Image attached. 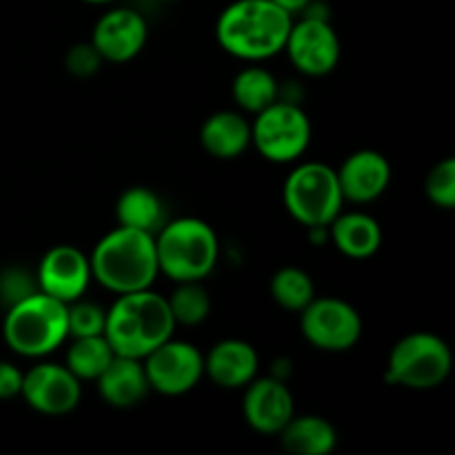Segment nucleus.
<instances>
[{"mask_svg": "<svg viewBox=\"0 0 455 455\" xmlns=\"http://www.w3.org/2000/svg\"><path fill=\"white\" fill-rule=\"evenodd\" d=\"M293 16L271 0H234L216 22V40L229 56L262 62L283 53Z\"/></svg>", "mask_w": 455, "mask_h": 455, "instance_id": "obj_1", "label": "nucleus"}, {"mask_svg": "<svg viewBox=\"0 0 455 455\" xmlns=\"http://www.w3.org/2000/svg\"><path fill=\"white\" fill-rule=\"evenodd\" d=\"M176 327L167 296H160L154 289H142L116 298L107 309L102 336L116 355L142 360L156 347L173 338Z\"/></svg>", "mask_w": 455, "mask_h": 455, "instance_id": "obj_2", "label": "nucleus"}, {"mask_svg": "<svg viewBox=\"0 0 455 455\" xmlns=\"http://www.w3.org/2000/svg\"><path fill=\"white\" fill-rule=\"evenodd\" d=\"M89 262L93 280L116 296L151 289L160 275L154 234L120 225L98 240Z\"/></svg>", "mask_w": 455, "mask_h": 455, "instance_id": "obj_3", "label": "nucleus"}, {"mask_svg": "<svg viewBox=\"0 0 455 455\" xmlns=\"http://www.w3.org/2000/svg\"><path fill=\"white\" fill-rule=\"evenodd\" d=\"M156 256L160 274L173 283H203L218 265L220 243L209 222L176 218L156 231Z\"/></svg>", "mask_w": 455, "mask_h": 455, "instance_id": "obj_4", "label": "nucleus"}, {"mask_svg": "<svg viewBox=\"0 0 455 455\" xmlns=\"http://www.w3.org/2000/svg\"><path fill=\"white\" fill-rule=\"evenodd\" d=\"M3 338L13 354L22 358H44L69 338L67 305L36 291L7 307L3 320Z\"/></svg>", "mask_w": 455, "mask_h": 455, "instance_id": "obj_5", "label": "nucleus"}, {"mask_svg": "<svg viewBox=\"0 0 455 455\" xmlns=\"http://www.w3.org/2000/svg\"><path fill=\"white\" fill-rule=\"evenodd\" d=\"M453 369L447 342L429 331H413L400 338L387 358L385 380L411 391L438 389Z\"/></svg>", "mask_w": 455, "mask_h": 455, "instance_id": "obj_6", "label": "nucleus"}, {"mask_svg": "<svg viewBox=\"0 0 455 455\" xmlns=\"http://www.w3.org/2000/svg\"><path fill=\"white\" fill-rule=\"evenodd\" d=\"M283 203L298 225L329 227L345 204L336 169L324 163L298 164L283 185Z\"/></svg>", "mask_w": 455, "mask_h": 455, "instance_id": "obj_7", "label": "nucleus"}, {"mask_svg": "<svg viewBox=\"0 0 455 455\" xmlns=\"http://www.w3.org/2000/svg\"><path fill=\"white\" fill-rule=\"evenodd\" d=\"M311 138L309 116L291 100H275L251 123V145L269 163H296L309 149Z\"/></svg>", "mask_w": 455, "mask_h": 455, "instance_id": "obj_8", "label": "nucleus"}, {"mask_svg": "<svg viewBox=\"0 0 455 455\" xmlns=\"http://www.w3.org/2000/svg\"><path fill=\"white\" fill-rule=\"evenodd\" d=\"M298 315L305 340L327 354L354 349L363 338V318L358 309L342 298L315 296Z\"/></svg>", "mask_w": 455, "mask_h": 455, "instance_id": "obj_9", "label": "nucleus"}, {"mask_svg": "<svg viewBox=\"0 0 455 455\" xmlns=\"http://www.w3.org/2000/svg\"><path fill=\"white\" fill-rule=\"evenodd\" d=\"M151 391L185 395L204 378V354L196 345L169 338L142 358Z\"/></svg>", "mask_w": 455, "mask_h": 455, "instance_id": "obj_10", "label": "nucleus"}, {"mask_svg": "<svg viewBox=\"0 0 455 455\" xmlns=\"http://www.w3.org/2000/svg\"><path fill=\"white\" fill-rule=\"evenodd\" d=\"M283 52L300 74L323 78L340 62V38L327 18L309 13L302 20L291 22Z\"/></svg>", "mask_w": 455, "mask_h": 455, "instance_id": "obj_11", "label": "nucleus"}, {"mask_svg": "<svg viewBox=\"0 0 455 455\" xmlns=\"http://www.w3.org/2000/svg\"><path fill=\"white\" fill-rule=\"evenodd\" d=\"M22 400L43 416H67L83 398V382L56 363H38L22 376Z\"/></svg>", "mask_w": 455, "mask_h": 455, "instance_id": "obj_12", "label": "nucleus"}, {"mask_svg": "<svg viewBox=\"0 0 455 455\" xmlns=\"http://www.w3.org/2000/svg\"><path fill=\"white\" fill-rule=\"evenodd\" d=\"M92 280L89 256L74 244H58L49 249L36 271V283L40 291L65 305L83 298Z\"/></svg>", "mask_w": 455, "mask_h": 455, "instance_id": "obj_13", "label": "nucleus"}, {"mask_svg": "<svg viewBox=\"0 0 455 455\" xmlns=\"http://www.w3.org/2000/svg\"><path fill=\"white\" fill-rule=\"evenodd\" d=\"M149 27L142 13L129 7H116L102 13L92 31V44L105 62L123 65L145 49Z\"/></svg>", "mask_w": 455, "mask_h": 455, "instance_id": "obj_14", "label": "nucleus"}, {"mask_svg": "<svg viewBox=\"0 0 455 455\" xmlns=\"http://www.w3.org/2000/svg\"><path fill=\"white\" fill-rule=\"evenodd\" d=\"M243 416L256 434L278 435L296 416V400L283 378H253L244 387Z\"/></svg>", "mask_w": 455, "mask_h": 455, "instance_id": "obj_15", "label": "nucleus"}, {"mask_svg": "<svg viewBox=\"0 0 455 455\" xmlns=\"http://www.w3.org/2000/svg\"><path fill=\"white\" fill-rule=\"evenodd\" d=\"M345 203L367 204L380 198L391 182V164L376 149L354 151L340 169H336Z\"/></svg>", "mask_w": 455, "mask_h": 455, "instance_id": "obj_16", "label": "nucleus"}, {"mask_svg": "<svg viewBox=\"0 0 455 455\" xmlns=\"http://www.w3.org/2000/svg\"><path fill=\"white\" fill-rule=\"evenodd\" d=\"M260 369V355L247 340L227 338L216 342L204 355V376L227 391L244 389Z\"/></svg>", "mask_w": 455, "mask_h": 455, "instance_id": "obj_17", "label": "nucleus"}, {"mask_svg": "<svg viewBox=\"0 0 455 455\" xmlns=\"http://www.w3.org/2000/svg\"><path fill=\"white\" fill-rule=\"evenodd\" d=\"M96 387L100 398L114 409L138 407L151 391L142 360L127 355H114L109 367L98 376Z\"/></svg>", "mask_w": 455, "mask_h": 455, "instance_id": "obj_18", "label": "nucleus"}, {"mask_svg": "<svg viewBox=\"0 0 455 455\" xmlns=\"http://www.w3.org/2000/svg\"><path fill=\"white\" fill-rule=\"evenodd\" d=\"M329 240L342 256L351 260H367L380 251L382 227L364 212H340L329 222Z\"/></svg>", "mask_w": 455, "mask_h": 455, "instance_id": "obj_19", "label": "nucleus"}, {"mask_svg": "<svg viewBox=\"0 0 455 455\" xmlns=\"http://www.w3.org/2000/svg\"><path fill=\"white\" fill-rule=\"evenodd\" d=\"M200 145L212 158H240L251 147V123L240 111H216L200 127Z\"/></svg>", "mask_w": 455, "mask_h": 455, "instance_id": "obj_20", "label": "nucleus"}, {"mask_svg": "<svg viewBox=\"0 0 455 455\" xmlns=\"http://www.w3.org/2000/svg\"><path fill=\"white\" fill-rule=\"evenodd\" d=\"M278 435L291 455H329L338 444L336 427L323 416H293Z\"/></svg>", "mask_w": 455, "mask_h": 455, "instance_id": "obj_21", "label": "nucleus"}, {"mask_svg": "<svg viewBox=\"0 0 455 455\" xmlns=\"http://www.w3.org/2000/svg\"><path fill=\"white\" fill-rule=\"evenodd\" d=\"M116 218L120 227L154 234L164 225V204L149 187H129L116 203Z\"/></svg>", "mask_w": 455, "mask_h": 455, "instance_id": "obj_22", "label": "nucleus"}, {"mask_svg": "<svg viewBox=\"0 0 455 455\" xmlns=\"http://www.w3.org/2000/svg\"><path fill=\"white\" fill-rule=\"evenodd\" d=\"M231 96L238 109L256 116L280 100V84L269 69L251 62L235 74L231 83Z\"/></svg>", "mask_w": 455, "mask_h": 455, "instance_id": "obj_23", "label": "nucleus"}, {"mask_svg": "<svg viewBox=\"0 0 455 455\" xmlns=\"http://www.w3.org/2000/svg\"><path fill=\"white\" fill-rule=\"evenodd\" d=\"M114 355V349H111V345L107 342V338L102 336V333L100 336L74 338V342H71L69 349H67L65 367L69 369L80 382H96L98 376L109 367Z\"/></svg>", "mask_w": 455, "mask_h": 455, "instance_id": "obj_24", "label": "nucleus"}, {"mask_svg": "<svg viewBox=\"0 0 455 455\" xmlns=\"http://www.w3.org/2000/svg\"><path fill=\"white\" fill-rule=\"evenodd\" d=\"M269 293L278 307L291 314H300L315 298L314 278L300 267H283L271 275Z\"/></svg>", "mask_w": 455, "mask_h": 455, "instance_id": "obj_25", "label": "nucleus"}, {"mask_svg": "<svg viewBox=\"0 0 455 455\" xmlns=\"http://www.w3.org/2000/svg\"><path fill=\"white\" fill-rule=\"evenodd\" d=\"M167 300L173 320L182 327L203 324L212 314V298L203 283H176V289Z\"/></svg>", "mask_w": 455, "mask_h": 455, "instance_id": "obj_26", "label": "nucleus"}, {"mask_svg": "<svg viewBox=\"0 0 455 455\" xmlns=\"http://www.w3.org/2000/svg\"><path fill=\"white\" fill-rule=\"evenodd\" d=\"M107 309L92 300H78L67 305V327H69V338L83 336H100L105 331Z\"/></svg>", "mask_w": 455, "mask_h": 455, "instance_id": "obj_27", "label": "nucleus"}, {"mask_svg": "<svg viewBox=\"0 0 455 455\" xmlns=\"http://www.w3.org/2000/svg\"><path fill=\"white\" fill-rule=\"evenodd\" d=\"M425 194L434 207L451 212L455 207V160L447 158L435 164L425 182Z\"/></svg>", "mask_w": 455, "mask_h": 455, "instance_id": "obj_28", "label": "nucleus"}, {"mask_svg": "<svg viewBox=\"0 0 455 455\" xmlns=\"http://www.w3.org/2000/svg\"><path fill=\"white\" fill-rule=\"evenodd\" d=\"M40 291L38 283H36V275L27 274L25 269H18V267H9L0 274V302H4L7 307L16 305L22 298L31 296V293Z\"/></svg>", "mask_w": 455, "mask_h": 455, "instance_id": "obj_29", "label": "nucleus"}, {"mask_svg": "<svg viewBox=\"0 0 455 455\" xmlns=\"http://www.w3.org/2000/svg\"><path fill=\"white\" fill-rule=\"evenodd\" d=\"M102 58L100 53L96 52V47L89 43H78L65 53V67L71 76L76 78H92L93 74H98L102 67Z\"/></svg>", "mask_w": 455, "mask_h": 455, "instance_id": "obj_30", "label": "nucleus"}, {"mask_svg": "<svg viewBox=\"0 0 455 455\" xmlns=\"http://www.w3.org/2000/svg\"><path fill=\"white\" fill-rule=\"evenodd\" d=\"M22 376L25 373L16 364L7 363V360H0V400H12L20 395Z\"/></svg>", "mask_w": 455, "mask_h": 455, "instance_id": "obj_31", "label": "nucleus"}, {"mask_svg": "<svg viewBox=\"0 0 455 455\" xmlns=\"http://www.w3.org/2000/svg\"><path fill=\"white\" fill-rule=\"evenodd\" d=\"M271 3H275L278 7H283L287 13L296 16V13H302L305 9H309L314 0H271Z\"/></svg>", "mask_w": 455, "mask_h": 455, "instance_id": "obj_32", "label": "nucleus"}, {"mask_svg": "<svg viewBox=\"0 0 455 455\" xmlns=\"http://www.w3.org/2000/svg\"><path fill=\"white\" fill-rule=\"evenodd\" d=\"M83 3H89V4H109V3H116V0H83Z\"/></svg>", "mask_w": 455, "mask_h": 455, "instance_id": "obj_33", "label": "nucleus"}, {"mask_svg": "<svg viewBox=\"0 0 455 455\" xmlns=\"http://www.w3.org/2000/svg\"><path fill=\"white\" fill-rule=\"evenodd\" d=\"M163 3H172V0H163Z\"/></svg>", "mask_w": 455, "mask_h": 455, "instance_id": "obj_34", "label": "nucleus"}]
</instances>
